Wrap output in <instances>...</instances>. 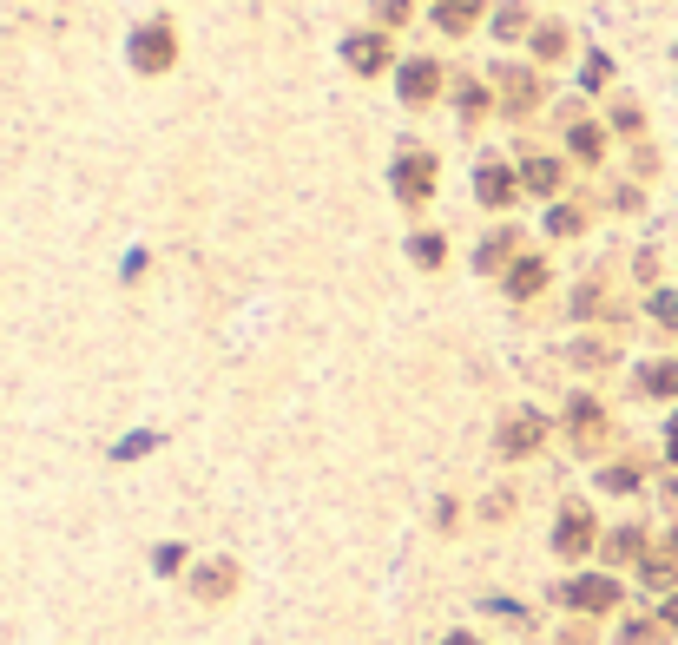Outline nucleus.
<instances>
[{"instance_id": "obj_8", "label": "nucleus", "mask_w": 678, "mask_h": 645, "mask_svg": "<svg viewBox=\"0 0 678 645\" xmlns=\"http://www.w3.org/2000/svg\"><path fill=\"white\" fill-rule=\"evenodd\" d=\"M474 191H481V205H507V198H514V178H507V165H481V172H474Z\"/></svg>"}, {"instance_id": "obj_9", "label": "nucleus", "mask_w": 678, "mask_h": 645, "mask_svg": "<svg viewBox=\"0 0 678 645\" xmlns=\"http://www.w3.org/2000/svg\"><path fill=\"white\" fill-rule=\"evenodd\" d=\"M540 284H547V264H540V257H521V264L507 270V290H514V297H534Z\"/></svg>"}, {"instance_id": "obj_5", "label": "nucleus", "mask_w": 678, "mask_h": 645, "mask_svg": "<svg viewBox=\"0 0 678 645\" xmlns=\"http://www.w3.org/2000/svg\"><path fill=\"white\" fill-rule=\"evenodd\" d=\"M613 599H619L613 580H573V586H567V606H580V613H606Z\"/></svg>"}, {"instance_id": "obj_20", "label": "nucleus", "mask_w": 678, "mask_h": 645, "mask_svg": "<svg viewBox=\"0 0 678 645\" xmlns=\"http://www.w3.org/2000/svg\"><path fill=\"white\" fill-rule=\"evenodd\" d=\"M665 626H678V599H672V606H665Z\"/></svg>"}, {"instance_id": "obj_4", "label": "nucleus", "mask_w": 678, "mask_h": 645, "mask_svg": "<svg viewBox=\"0 0 678 645\" xmlns=\"http://www.w3.org/2000/svg\"><path fill=\"white\" fill-rule=\"evenodd\" d=\"M343 60L356 66V73H382L395 53H389V40H382V33H356V40H343Z\"/></svg>"}, {"instance_id": "obj_6", "label": "nucleus", "mask_w": 678, "mask_h": 645, "mask_svg": "<svg viewBox=\"0 0 678 645\" xmlns=\"http://www.w3.org/2000/svg\"><path fill=\"white\" fill-rule=\"evenodd\" d=\"M540 435H547V422H540V415H514V422L501 428V455H527Z\"/></svg>"}, {"instance_id": "obj_21", "label": "nucleus", "mask_w": 678, "mask_h": 645, "mask_svg": "<svg viewBox=\"0 0 678 645\" xmlns=\"http://www.w3.org/2000/svg\"><path fill=\"white\" fill-rule=\"evenodd\" d=\"M448 645H474V639H448Z\"/></svg>"}, {"instance_id": "obj_17", "label": "nucleus", "mask_w": 678, "mask_h": 645, "mask_svg": "<svg viewBox=\"0 0 678 645\" xmlns=\"http://www.w3.org/2000/svg\"><path fill=\"white\" fill-rule=\"evenodd\" d=\"M415 264H442V237H435V231L415 237Z\"/></svg>"}, {"instance_id": "obj_16", "label": "nucleus", "mask_w": 678, "mask_h": 645, "mask_svg": "<svg viewBox=\"0 0 678 645\" xmlns=\"http://www.w3.org/2000/svg\"><path fill=\"white\" fill-rule=\"evenodd\" d=\"M652 316H659L665 330H678V297H672V290H659V297H652Z\"/></svg>"}, {"instance_id": "obj_12", "label": "nucleus", "mask_w": 678, "mask_h": 645, "mask_svg": "<svg viewBox=\"0 0 678 645\" xmlns=\"http://www.w3.org/2000/svg\"><path fill=\"white\" fill-rule=\"evenodd\" d=\"M527 191H540V198H553V191H560V165H553V158H527Z\"/></svg>"}, {"instance_id": "obj_7", "label": "nucleus", "mask_w": 678, "mask_h": 645, "mask_svg": "<svg viewBox=\"0 0 678 645\" xmlns=\"http://www.w3.org/2000/svg\"><path fill=\"white\" fill-rule=\"evenodd\" d=\"M593 547V520H586V507H567L560 514V553H586Z\"/></svg>"}, {"instance_id": "obj_14", "label": "nucleus", "mask_w": 678, "mask_h": 645, "mask_svg": "<svg viewBox=\"0 0 678 645\" xmlns=\"http://www.w3.org/2000/svg\"><path fill=\"white\" fill-rule=\"evenodd\" d=\"M494 79H507L501 93H507V106H514V112H527V106H534V86H527L534 73H494Z\"/></svg>"}, {"instance_id": "obj_1", "label": "nucleus", "mask_w": 678, "mask_h": 645, "mask_svg": "<svg viewBox=\"0 0 678 645\" xmlns=\"http://www.w3.org/2000/svg\"><path fill=\"white\" fill-rule=\"evenodd\" d=\"M435 152H422V145H402V158H395V198L402 205H422L428 191H435Z\"/></svg>"}, {"instance_id": "obj_11", "label": "nucleus", "mask_w": 678, "mask_h": 645, "mask_svg": "<svg viewBox=\"0 0 678 645\" xmlns=\"http://www.w3.org/2000/svg\"><path fill=\"white\" fill-rule=\"evenodd\" d=\"M481 14V0H442L435 7V27H448V33H468V20Z\"/></svg>"}, {"instance_id": "obj_10", "label": "nucleus", "mask_w": 678, "mask_h": 645, "mask_svg": "<svg viewBox=\"0 0 678 645\" xmlns=\"http://www.w3.org/2000/svg\"><path fill=\"white\" fill-rule=\"evenodd\" d=\"M639 389L646 395H678V362H646V369H639Z\"/></svg>"}, {"instance_id": "obj_3", "label": "nucleus", "mask_w": 678, "mask_h": 645, "mask_svg": "<svg viewBox=\"0 0 678 645\" xmlns=\"http://www.w3.org/2000/svg\"><path fill=\"white\" fill-rule=\"evenodd\" d=\"M435 93H442V66L435 60H409L402 66V99H409V106H428Z\"/></svg>"}, {"instance_id": "obj_2", "label": "nucleus", "mask_w": 678, "mask_h": 645, "mask_svg": "<svg viewBox=\"0 0 678 645\" xmlns=\"http://www.w3.org/2000/svg\"><path fill=\"white\" fill-rule=\"evenodd\" d=\"M172 60H178V33H172V20H145V27L132 33V66H139V73H165Z\"/></svg>"}, {"instance_id": "obj_15", "label": "nucleus", "mask_w": 678, "mask_h": 645, "mask_svg": "<svg viewBox=\"0 0 678 645\" xmlns=\"http://www.w3.org/2000/svg\"><path fill=\"white\" fill-rule=\"evenodd\" d=\"M573 152H580V158H600V126H573Z\"/></svg>"}, {"instance_id": "obj_18", "label": "nucleus", "mask_w": 678, "mask_h": 645, "mask_svg": "<svg viewBox=\"0 0 678 645\" xmlns=\"http://www.w3.org/2000/svg\"><path fill=\"white\" fill-rule=\"evenodd\" d=\"M639 553V527H626V534H613V560H632Z\"/></svg>"}, {"instance_id": "obj_19", "label": "nucleus", "mask_w": 678, "mask_h": 645, "mask_svg": "<svg viewBox=\"0 0 678 645\" xmlns=\"http://www.w3.org/2000/svg\"><path fill=\"white\" fill-rule=\"evenodd\" d=\"M665 448H672V455H678V415H672V428H665Z\"/></svg>"}, {"instance_id": "obj_13", "label": "nucleus", "mask_w": 678, "mask_h": 645, "mask_svg": "<svg viewBox=\"0 0 678 645\" xmlns=\"http://www.w3.org/2000/svg\"><path fill=\"white\" fill-rule=\"evenodd\" d=\"M507 251H514V231H494L488 244L474 251V264H481V270H501V264H507Z\"/></svg>"}]
</instances>
